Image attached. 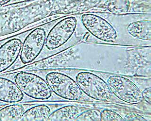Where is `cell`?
<instances>
[{
    "instance_id": "obj_1",
    "label": "cell",
    "mask_w": 151,
    "mask_h": 121,
    "mask_svg": "<svg viewBox=\"0 0 151 121\" xmlns=\"http://www.w3.org/2000/svg\"><path fill=\"white\" fill-rule=\"evenodd\" d=\"M86 33L80 14L59 18L48 32L44 48L35 63L59 55L83 42Z\"/></svg>"
},
{
    "instance_id": "obj_2",
    "label": "cell",
    "mask_w": 151,
    "mask_h": 121,
    "mask_svg": "<svg viewBox=\"0 0 151 121\" xmlns=\"http://www.w3.org/2000/svg\"><path fill=\"white\" fill-rule=\"evenodd\" d=\"M108 15L118 32L122 46H151V13Z\"/></svg>"
},
{
    "instance_id": "obj_3",
    "label": "cell",
    "mask_w": 151,
    "mask_h": 121,
    "mask_svg": "<svg viewBox=\"0 0 151 121\" xmlns=\"http://www.w3.org/2000/svg\"><path fill=\"white\" fill-rule=\"evenodd\" d=\"M80 20L86 30L82 42L110 46H122L118 32L111 22L107 12L80 14Z\"/></svg>"
},
{
    "instance_id": "obj_4",
    "label": "cell",
    "mask_w": 151,
    "mask_h": 121,
    "mask_svg": "<svg viewBox=\"0 0 151 121\" xmlns=\"http://www.w3.org/2000/svg\"><path fill=\"white\" fill-rule=\"evenodd\" d=\"M105 81L112 94L127 104L137 106L141 110L151 113V104L144 101L140 88L134 75L93 70Z\"/></svg>"
},
{
    "instance_id": "obj_5",
    "label": "cell",
    "mask_w": 151,
    "mask_h": 121,
    "mask_svg": "<svg viewBox=\"0 0 151 121\" xmlns=\"http://www.w3.org/2000/svg\"><path fill=\"white\" fill-rule=\"evenodd\" d=\"M58 69L72 78L83 93L96 103L129 104L117 99L111 92L105 81L93 70L74 68Z\"/></svg>"
},
{
    "instance_id": "obj_6",
    "label": "cell",
    "mask_w": 151,
    "mask_h": 121,
    "mask_svg": "<svg viewBox=\"0 0 151 121\" xmlns=\"http://www.w3.org/2000/svg\"><path fill=\"white\" fill-rule=\"evenodd\" d=\"M18 86L26 96L38 103L71 102L65 101L53 93L46 81L30 70L4 73Z\"/></svg>"
},
{
    "instance_id": "obj_7",
    "label": "cell",
    "mask_w": 151,
    "mask_h": 121,
    "mask_svg": "<svg viewBox=\"0 0 151 121\" xmlns=\"http://www.w3.org/2000/svg\"><path fill=\"white\" fill-rule=\"evenodd\" d=\"M46 81L55 95L65 101L96 103L84 94L75 81L58 69L30 70Z\"/></svg>"
},
{
    "instance_id": "obj_8",
    "label": "cell",
    "mask_w": 151,
    "mask_h": 121,
    "mask_svg": "<svg viewBox=\"0 0 151 121\" xmlns=\"http://www.w3.org/2000/svg\"><path fill=\"white\" fill-rule=\"evenodd\" d=\"M57 19L45 23L29 31L23 41L19 58L7 73L19 70L35 63L44 48L48 32Z\"/></svg>"
},
{
    "instance_id": "obj_9",
    "label": "cell",
    "mask_w": 151,
    "mask_h": 121,
    "mask_svg": "<svg viewBox=\"0 0 151 121\" xmlns=\"http://www.w3.org/2000/svg\"><path fill=\"white\" fill-rule=\"evenodd\" d=\"M29 31L1 44L0 74L7 73L15 63L20 54L23 41Z\"/></svg>"
},
{
    "instance_id": "obj_10",
    "label": "cell",
    "mask_w": 151,
    "mask_h": 121,
    "mask_svg": "<svg viewBox=\"0 0 151 121\" xmlns=\"http://www.w3.org/2000/svg\"><path fill=\"white\" fill-rule=\"evenodd\" d=\"M0 102L5 104L38 103L26 96L16 84L5 74H0Z\"/></svg>"
},
{
    "instance_id": "obj_11",
    "label": "cell",
    "mask_w": 151,
    "mask_h": 121,
    "mask_svg": "<svg viewBox=\"0 0 151 121\" xmlns=\"http://www.w3.org/2000/svg\"><path fill=\"white\" fill-rule=\"evenodd\" d=\"M93 107L94 103H91L75 102L65 104L54 111L47 121H76L80 114Z\"/></svg>"
},
{
    "instance_id": "obj_12",
    "label": "cell",
    "mask_w": 151,
    "mask_h": 121,
    "mask_svg": "<svg viewBox=\"0 0 151 121\" xmlns=\"http://www.w3.org/2000/svg\"><path fill=\"white\" fill-rule=\"evenodd\" d=\"M75 102L37 103L24 113L19 121H47L51 114L61 106Z\"/></svg>"
},
{
    "instance_id": "obj_13",
    "label": "cell",
    "mask_w": 151,
    "mask_h": 121,
    "mask_svg": "<svg viewBox=\"0 0 151 121\" xmlns=\"http://www.w3.org/2000/svg\"><path fill=\"white\" fill-rule=\"evenodd\" d=\"M35 104H9L1 106L0 121H19L25 111Z\"/></svg>"
},
{
    "instance_id": "obj_14",
    "label": "cell",
    "mask_w": 151,
    "mask_h": 121,
    "mask_svg": "<svg viewBox=\"0 0 151 121\" xmlns=\"http://www.w3.org/2000/svg\"><path fill=\"white\" fill-rule=\"evenodd\" d=\"M100 120V111L98 108L93 107L80 114L76 119V121H94Z\"/></svg>"
},
{
    "instance_id": "obj_15",
    "label": "cell",
    "mask_w": 151,
    "mask_h": 121,
    "mask_svg": "<svg viewBox=\"0 0 151 121\" xmlns=\"http://www.w3.org/2000/svg\"><path fill=\"white\" fill-rule=\"evenodd\" d=\"M101 113V121H124L118 112L111 108H97Z\"/></svg>"
},
{
    "instance_id": "obj_16",
    "label": "cell",
    "mask_w": 151,
    "mask_h": 121,
    "mask_svg": "<svg viewBox=\"0 0 151 121\" xmlns=\"http://www.w3.org/2000/svg\"><path fill=\"white\" fill-rule=\"evenodd\" d=\"M12 0H0V6L5 5L8 4Z\"/></svg>"
},
{
    "instance_id": "obj_17",
    "label": "cell",
    "mask_w": 151,
    "mask_h": 121,
    "mask_svg": "<svg viewBox=\"0 0 151 121\" xmlns=\"http://www.w3.org/2000/svg\"><path fill=\"white\" fill-rule=\"evenodd\" d=\"M6 104H5L3 103L0 102V107L1 106H4V105H6Z\"/></svg>"
},
{
    "instance_id": "obj_18",
    "label": "cell",
    "mask_w": 151,
    "mask_h": 121,
    "mask_svg": "<svg viewBox=\"0 0 151 121\" xmlns=\"http://www.w3.org/2000/svg\"><path fill=\"white\" fill-rule=\"evenodd\" d=\"M0 45H1V44H0Z\"/></svg>"
}]
</instances>
